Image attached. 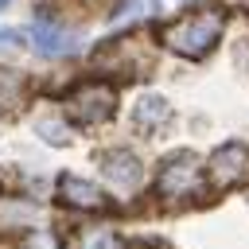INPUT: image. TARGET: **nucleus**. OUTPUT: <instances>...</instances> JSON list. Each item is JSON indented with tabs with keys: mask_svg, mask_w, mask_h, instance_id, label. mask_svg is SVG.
<instances>
[{
	"mask_svg": "<svg viewBox=\"0 0 249 249\" xmlns=\"http://www.w3.org/2000/svg\"><path fill=\"white\" fill-rule=\"evenodd\" d=\"M4 4H8V0H0V12H4Z\"/></svg>",
	"mask_w": 249,
	"mask_h": 249,
	"instance_id": "obj_16",
	"label": "nucleus"
},
{
	"mask_svg": "<svg viewBox=\"0 0 249 249\" xmlns=\"http://www.w3.org/2000/svg\"><path fill=\"white\" fill-rule=\"evenodd\" d=\"M206 175L222 191L249 183V148H241V144H218L210 152V160H206Z\"/></svg>",
	"mask_w": 249,
	"mask_h": 249,
	"instance_id": "obj_4",
	"label": "nucleus"
},
{
	"mask_svg": "<svg viewBox=\"0 0 249 249\" xmlns=\"http://www.w3.org/2000/svg\"><path fill=\"white\" fill-rule=\"evenodd\" d=\"M117 113V89L109 82H82L66 93V121L70 124H82V128H93V124H105L109 117Z\"/></svg>",
	"mask_w": 249,
	"mask_h": 249,
	"instance_id": "obj_2",
	"label": "nucleus"
},
{
	"mask_svg": "<svg viewBox=\"0 0 249 249\" xmlns=\"http://www.w3.org/2000/svg\"><path fill=\"white\" fill-rule=\"evenodd\" d=\"M101 175L113 187H136L144 179V163L128 148H109V152H101Z\"/></svg>",
	"mask_w": 249,
	"mask_h": 249,
	"instance_id": "obj_7",
	"label": "nucleus"
},
{
	"mask_svg": "<svg viewBox=\"0 0 249 249\" xmlns=\"http://www.w3.org/2000/svg\"><path fill=\"white\" fill-rule=\"evenodd\" d=\"M222 27H226L222 8H195L163 27V47L175 51L179 58H206L222 39Z\"/></svg>",
	"mask_w": 249,
	"mask_h": 249,
	"instance_id": "obj_1",
	"label": "nucleus"
},
{
	"mask_svg": "<svg viewBox=\"0 0 249 249\" xmlns=\"http://www.w3.org/2000/svg\"><path fill=\"white\" fill-rule=\"evenodd\" d=\"M35 132H39V140H47V144H54V148H66V144H70V128H66V121L43 117V121H35Z\"/></svg>",
	"mask_w": 249,
	"mask_h": 249,
	"instance_id": "obj_9",
	"label": "nucleus"
},
{
	"mask_svg": "<svg viewBox=\"0 0 249 249\" xmlns=\"http://www.w3.org/2000/svg\"><path fill=\"white\" fill-rule=\"evenodd\" d=\"M54 191H58V202L74 206V210H105L109 206V198L101 195V187L89 183V179H82V175H58Z\"/></svg>",
	"mask_w": 249,
	"mask_h": 249,
	"instance_id": "obj_6",
	"label": "nucleus"
},
{
	"mask_svg": "<svg viewBox=\"0 0 249 249\" xmlns=\"http://www.w3.org/2000/svg\"><path fill=\"white\" fill-rule=\"evenodd\" d=\"M23 249H58V241H54V233H47V230H35V233H27Z\"/></svg>",
	"mask_w": 249,
	"mask_h": 249,
	"instance_id": "obj_14",
	"label": "nucleus"
},
{
	"mask_svg": "<svg viewBox=\"0 0 249 249\" xmlns=\"http://www.w3.org/2000/svg\"><path fill=\"white\" fill-rule=\"evenodd\" d=\"M156 0H121V8H113V19H132L140 12H152Z\"/></svg>",
	"mask_w": 249,
	"mask_h": 249,
	"instance_id": "obj_12",
	"label": "nucleus"
},
{
	"mask_svg": "<svg viewBox=\"0 0 249 249\" xmlns=\"http://www.w3.org/2000/svg\"><path fill=\"white\" fill-rule=\"evenodd\" d=\"M171 121V101L163 93H140L136 105H132V124L140 132H156L160 124Z\"/></svg>",
	"mask_w": 249,
	"mask_h": 249,
	"instance_id": "obj_8",
	"label": "nucleus"
},
{
	"mask_svg": "<svg viewBox=\"0 0 249 249\" xmlns=\"http://www.w3.org/2000/svg\"><path fill=\"white\" fill-rule=\"evenodd\" d=\"M78 249H121V237L113 230H86L78 237Z\"/></svg>",
	"mask_w": 249,
	"mask_h": 249,
	"instance_id": "obj_10",
	"label": "nucleus"
},
{
	"mask_svg": "<svg viewBox=\"0 0 249 249\" xmlns=\"http://www.w3.org/2000/svg\"><path fill=\"white\" fill-rule=\"evenodd\" d=\"M31 51L35 54H43V58H62V54H74V47H78V39H74V31H66V27H58L54 19H47V16H39L35 23H31Z\"/></svg>",
	"mask_w": 249,
	"mask_h": 249,
	"instance_id": "obj_5",
	"label": "nucleus"
},
{
	"mask_svg": "<svg viewBox=\"0 0 249 249\" xmlns=\"http://www.w3.org/2000/svg\"><path fill=\"white\" fill-rule=\"evenodd\" d=\"M19 93H23V86H19V74H12V70H0V109H12V105H19Z\"/></svg>",
	"mask_w": 249,
	"mask_h": 249,
	"instance_id": "obj_11",
	"label": "nucleus"
},
{
	"mask_svg": "<svg viewBox=\"0 0 249 249\" xmlns=\"http://www.w3.org/2000/svg\"><path fill=\"white\" fill-rule=\"evenodd\" d=\"M128 249H156V245H152V241H132Z\"/></svg>",
	"mask_w": 249,
	"mask_h": 249,
	"instance_id": "obj_15",
	"label": "nucleus"
},
{
	"mask_svg": "<svg viewBox=\"0 0 249 249\" xmlns=\"http://www.w3.org/2000/svg\"><path fill=\"white\" fill-rule=\"evenodd\" d=\"M23 51V35L16 27H4L0 31V54H19Z\"/></svg>",
	"mask_w": 249,
	"mask_h": 249,
	"instance_id": "obj_13",
	"label": "nucleus"
},
{
	"mask_svg": "<svg viewBox=\"0 0 249 249\" xmlns=\"http://www.w3.org/2000/svg\"><path fill=\"white\" fill-rule=\"evenodd\" d=\"M202 183V163L195 152H171L163 163H160V175H156V195L163 198H183L191 191H198Z\"/></svg>",
	"mask_w": 249,
	"mask_h": 249,
	"instance_id": "obj_3",
	"label": "nucleus"
}]
</instances>
